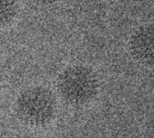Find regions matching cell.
Returning a JSON list of instances; mask_svg holds the SVG:
<instances>
[{
    "instance_id": "7a4b0ae2",
    "label": "cell",
    "mask_w": 154,
    "mask_h": 138,
    "mask_svg": "<svg viewBox=\"0 0 154 138\" xmlns=\"http://www.w3.org/2000/svg\"><path fill=\"white\" fill-rule=\"evenodd\" d=\"M57 102L54 94L47 88L35 86L23 91L16 102V114L26 125L44 126L55 116Z\"/></svg>"
},
{
    "instance_id": "3957f363",
    "label": "cell",
    "mask_w": 154,
    "mask_h": 138,
    "mask_svg": "<svg viewBox=\"0 0 154 138\" xmlns=\"http://www.w3.org/2000/svg\"><path fill=\"white\" fill-rule=\"evenodd\" d=\"M129 49L132 58L145 67L154 66V24L140 25L131 34Z\"/></svg>"
},
{
    "instance_id": "277c9868",
    "label": "cell",
    "mask_w": 154,
    "mask_h": 138,
    "mask_svg": "<svg viewBox=\"0 0 154 138\" xmlns=\"http://www.w3.org/2000/svg\"><path fill=\"white\" fill-rule=\"evenodd\" d=\"M18 12L17 0H0V28L10 25Z\"/></svg>"
},
{
    "instance_id": "6da1fadb",
    "label": "cell",
    "mask_w": 154,
    "mask_h": 138,
    "mask_svg": "<svg viewBox=\"0 0 154 138\" xmlns=\"http://www.w3.org/2000/svg\"><path fill=\"white\" fill-rule=\"evenodd\" d=\"M57 90L64 102L81 107L90 103L97 96L99 81L91 68L72 65L64 69L58 76Z\"/></svg>"
}]
</instances>
